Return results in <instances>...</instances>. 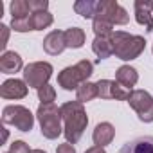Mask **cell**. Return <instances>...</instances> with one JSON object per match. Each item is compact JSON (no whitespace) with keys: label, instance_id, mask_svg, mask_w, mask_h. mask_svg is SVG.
<instances>
[{"label":"cell","instance_id":"obj_1","mask_svg":"<svg viewBox=\"0 0 153 153\" xmlns=\"http://www.w3.org/2000/svg\"><path fill=\"white\" fill-rule=\"evenodd\" d=\"M61 119L65 123L63 126V135L67 139V142L76 144L85 133L87 124H88V117H87V110L83 106V103L76 101H67L61 106Z\"/></svg>","mask_w":153,"mask_h":153},{"label":"cell","instance_id":"obj_2","mask_svg":"<svg viewBox=\"0 0 153 153\" xmlns=\"http://www.w3.org/2000/svg\"><path fill=\"white\" fill-rule=\"evenodd\" d=\"M112 43H114V54H115V58H119L123 61L137 59L144 52V49H146V40L142 36L130 34L126 31H114Z\"/></svg>","mask_w":153,"mask_h":153},{"label":"cell","instance_id":"obj_3","mask_svg":"<svg viewBox=\"0 0 153 153\" xmlns=\"http://www.w3.org/2000/svg\"><path fill=\"white\" fill-rule=\"evenodd\" d=\"M94 74V63L88 59H81L72 67H65L58 74V85L63 90H78L83 83L90 79Z\"/></svg>","mask_w":153,"mask_h":153},{"label":"cell","instance_id":"obj_4","mask_svg":"<svg viewBox=\"0 0 153 153\" xmlns=\"http://www.w3.org/2000/svg\"><path fill=\"white\" fill-rule=\"evenodd\" d=\"M36 117L40 123L42 135L45 139H58L63 133L61 128V108H58L54 103H42L36 110Z\"/></svg>","mask_w":153,"mask_h":153},{"label":"cell","instance_id":"obj_5","mask_svg":"<svg viewBox=\"0 0 153 153\" xmlns=\"http://www.w3.org/2000/svg\"><path fill=\"white\" fill-rule=\"evenodd\" d=\"M2 123L15 126L18 131H31L34 126V115L27 106L22 105H9L2 112Z\"/></svg>","mask_w":153,"mask_h":153},{"label":"cell","instance_id":"obj_6","mask_svg":"<svg viewBox=\"0 0 153 153\" xmlns=\"http://www.w3.org/2000/svg\"><path fill=\"white\" fill-rule=\"evenodd\" d=\"M54 68L47 61H33L24 67V81L29 88H42L43 85H49V79Z\"/></svg>","mask_w":153,"mask_h":153},{"label":"cell","instance_id":"obj_7","mask_svg":"<svg viewBox=\"0 0 153 153\" xmlns=\"http://www.w3.org/2000/svg\"><path fill=\"white\" fill-rule=\"evenodd\" d=\"M94 20H105L112 25H126L130 15L115 0H101V2H97V11Z\"/></svg>","mask_w":153,"mask_h":153},{"label":"cell","instance_id":"obj_8","mask_svg":"<svg viewBox=\"0 0 153 153\" xmlns=\"http://www.w3.org/2000/svg\"><path fill=\"white\" fill-rule=\"evenodd\" d=\"M130 106L135 110L139 121L142 123H153V97L149 92L146 90H131L130 97H128Z\"/></svg>","mask_w":153,"mask_h":153},{"label":"cell","instance_id":"obj_9","mask_svg":"<svg viewBox=\"0 0 153 153\" xmlns=\"http://www.w3.org/2000/svg\"><path fill=\"white\" fill-rule=\"evenodd\" d=\"M96 85H97V97H101V99L128 101V97L131 94V90H126L115 79H99Z\"/></svg>","mask_w":153,"mask_h":153},{"label":"cell","instance_id":"obj_10","mask_svg":"<svg viewBox=\"0 0 153 153\" xmlns=\"http://www.w3.org/2000/svg\"><path fill=\"white\" fill-rule=\"evenodd\" d=\"M29 92V87L22 79H6L0 87V96L4 99H24Z\"/></svg>","mask_w":153,"mask_h":153},{"label":"cell","instance_id":"obj_11","mask_svg":"<svg viewBox=\"0 0 153 153\" xmlns=\"http://www.w3.org/2000/svg\"><path fill=\"white\" fill-rule=\"evenodd\" d=\"M135 20L144 25L148 33L153 31V2L149 0H137L135 2Z\"/></svg>","mask_w":153,"mask_h":153},{"label":"cell","instance_id":"obj_12","mask_svg":"<svg viewBox=\"0 0 153 153\" xmlns=\"http://www.w3.org/2000/svg\"><path fill=\"white\" fill-rule=\"evenodd\" d=\"M67 49L65 43V31H51L43 38V51L51 56H58Z\"/></svg>","mask_w":153,"mask_h":153},{"label":"cell","instance_id":"obj_13","mask_svg":"<svg viewBox=\"0 0 153 153\" xmlns=\"http://www.w3.org/2000/svg\"><path fill=\"white\" fill-rule=\"evenodd\" d=\"M24 67V61L18 52L15 51H6L0 56V72L2 74H16Z\"/></svg>","mask_w":153,"mask_h":153},{"label":"cell","instance_id":"obj_14","mask_svg":"<svg viewBox=\"0 0 153 153\" xmlns=\"http://www.w3.org/2000/svg\"><path fill=\"white\" fill-rule=\"evenodd\" d=\"M119 153H153V137L144 135V137H137L130 142H126Z\"/></svg>","mask_w":153,"mask_h":153},{"label":"cell","instance_id":"obj_15","mask_svg":"<svg viewBox=\"0 0 153 153\" xmlns=\"http://www.w3.org/2000/svg\"><path fill=\"white\" fill-rule=\"evenodd\" d=\"M115 81L121 87H124L126 90H131L139 81V72H137V68H133L130 65H123L115 72Z\"/></svg>","mask_w":153,"mask_h":153},{"label":"cell","instance_id":"obj_16","mask_svg":"<svg viewBox=\"0 0 153 153\" xmlns=\"http://www.w3.org/2000/svg\"><path fill=\"white\" fill-rule=\"evenodd\" d=\"M115 137V128L110 124V123H99L96 128H94V133H92V140L96 146H108Z\"/></svg>","mask_w":153,"mask_h":153},{"label":"cell","instance_id":"obj_17","mask_svg":"<svg viewBox=\"0 0 153 153\" xmlns=\"http://www.w3.org/2000/svg\"><path fill=\"white\" fill-rule=\"evenodd\" d=\"M92 51L94 54L101 59H106L114 54V43H112V36H96L92 42Z\"/></svg>","mask_w":153,"mask_h":153},{"label":"cell","instance_id":"obj_18","mask_svg":"<svg viewBox=\"0 0 153 153\" xmlns=\"http://www.w3.org/2000/svg\"><path fill=\"white\" fill-rule=\"evenodd\" d=\"M85 31L79 27H68L65 31V43L68 49H79L85 45Z\"/></svg>","mask_w":153,"mask_h":153},{"label":"cell","instance_id":"obj_19","mask_svg":"<svg viewBox=\"0 0 153 153\" xmlns=\"http://www.w3.org/2000/svg\"><path fill=\"white\" fill-rule=\"evenodd\" d=\"M29 22H31V29L33 31H43V29H47V27L52 25L54 16L49 11H40V13H33L31 18H29Z\"/></svg>","mask_w":153,"mask_h":153},{"label":"cell","instance_id":"obj_20","mask_svg":"<svg viewBox=\"0 0 153 153\" xmlns=\"http://www.w3.org/2000/svg\"><path fill=\"white\" fill-rule=\"evenodd\" d=\"M74 11L81 15L83 18H92L96 16V11H97V2L96 0H79V2L74 4Z\"/></svg>","mask_w":153,"mask_h":153},{"label":"cell","instance_id":"obj_21","mask_svg":"<svg viewBox=\"0 0 153 153\" xmlns=\"http://www.w3.org/2000/svg\"><path fill=\"white\" fill-rule=\"evenodd\" d=\"M11 15H13V20H20V18H29L33 15L31 7H29V0H13L11 6Z\"/></svg>","mask_w":153,"mask_h":153},{"label":"cell","instance_id":"obj_22","mask_svg":"<svg viewBox=\"0 0 153 153\" xmlns=\"http://www.w3.org/2000/svg\"><path fill=\"white\" fill-rule=\"evenodd\" d=\"M76 96H78L79 103H88V101L97 97V85L92 83V81H87V83H83L78 90H76Z\"/></svg>","mask_w":153,"mask_h":153},{"label":"cell","instance_id":"obj_23","mask_svg":"<svg viewBox=\"0 0 153 153\" xmlns=\"http://www.w3.org/2000/svg\"><path fill=\"white\" fill-rule=\"evenodd\" d=\"M92 29H94L96 36H112L114 34V25L105 20H94Z\"/></svg>","mask_w":153,"mask_h":153},{"label":"cell","instance_id":"obj_24","mask_svg":"<svg viewBox=\"0 0 153 153\" xmlns=\"http://www.w3.org/2000/svg\"><path fill=\"white\" fill-rule=\"evenodd\" d=\"M38 99H40L42 103H52V101L56 99V90H54V87L43 85L42 88H38Z\"/></svg>","mask_w":153,"mask_h":153},{"label":"cell","instance_id":"obj_25","mask_svg":"<svg viewBox=\"0 0 153 153\" xmlns=\"http://www.w3.org/2000/svg\"><path fill=\"white\" fill-rule=\"evenodd\" d=\"M31 18V16H29ZM29 18H20V20H13L11 18V29H15L16 33H27V31H33L31 29V22Z\"/></svg>","mask_w":153,"mask_h":153},{"label":"cell","instance_id":"obj_26","mask_svg":"<svg viewBox=\"0 0 153 153\" xmlns=\"http://www.w3.org/2000/svg\"><path fill=\"white\" fill-rule=\"evenodd\" d=\"M31 151L33 149H29V144L24 140H15L11 144V149H9V153H31Z\"/></svg>","mask_w":153,"mask_h":153},{"label":"cell","instance_id":"obj_27","mask_svg":"<svg viewBox=\"0 0 153 153\" xmlns=\"http://www.w3.org/2000/svg\"><path fill=\"white\" fill-rule=\"evenodd\" d=\"M29 7L33 13H40V11H47L49 2L47 0H29Z\"/></svg>","mask_w":153,"mask_h":153},{"label":"cell","instance_id":"obj_28","mask_svg":"<svg viewBox=\"0 0 153 153\" xmlns=\"http://www.w3.org/2000/svg\"><path fill=\"white\" fill-rule=\"evenodd\" d=\"M0 33H2V38H0V49L6 52V45H7V40H9V27L0 24Z\"/></svg>","mask_w":153,"mask_h":153},{"label":"cell","instance_id":"obj_29","mask_svg":"<svg viewBox=\"0 0 153 153\" xmlns=\"http://www.w3.org/2000/svg\"><path fill=\"white\" fill-rule=\"evenodd\" d=\"M56 153H76V148L70 142H63L56 148Z\"/></svg>","mask_w":153,"mask_h":153},{"label":"cell","instance_id":"obj_30","mask_svg":"<svg viewBox=\"0 0 153 153\" xmlns=\"http://www.w3.org/2000/svg\"><path fill=\"white\" fill-rule=\"evenodd\" d=\"M85 153H106V151H105V148H101V146H92V148H88Z\"/></svg>","mask_w":153,"mask_h":153},{"label":"cell","instance_id":"obj_31","mask_svg":"<svg viewBox=\"0 0 153 153\" xmlns=\"http://www.w3.org/2000/svg\"><path fill=\"white\" fill-rule=\"evenodd\" d=\"M7 137H9V133H7V130H6V128H2V139H4V142L7 140Z\"/></svg>","mask_w":153,"mask_h":153},{"label":"cell","instance_id":"obj_32","mask_svg":"<svg viewBox=\"0 0 153 153\" xmlns=\"http://www.w3.org/2000/svg\"><path fill=\"white\" fill-rule=\"evenodd\" d=\"M31 153H47V151H43V149H33Z\"/></svg>","mask_w":153,"mask_h":153}]
</instances>
